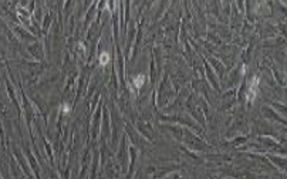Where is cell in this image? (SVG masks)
Masks as SVG:
<instances>
[{
  "mask_svg": "<svg viewBox=\"0 0 287 179\" xmlns=\"http://www.w3.org/2000/svg\"><path fill=\"white\" fill-rule=\"evenodd\" d=\"M144 83H145V76L144 74H138L137 77H134V85L137 88H141L144 85Z\"/></svg>",
  "mask_w": 287,
  "mask_h": 179,
  "instance_id": "6da1fadb",
  "label": "cell"
},
{
  "mask_svg": "<svg viewBox=\"0 0 287 179\" xmlns=\"http://www.w3.org/2000/svg\"><path fill=\"white\" fill-rule=\"evenodd\" d=\"M108 61H110V54L107 51L101 53V54H100V64H101V66H105V64H108Z\"/></svg>",
  "mask_w": 287,
  "mask_h": 179,
  "instance_id": "7a4b0ae2",
  "label": "cell"
},
{
  "mask_svg": "<svg viewBox=\"0 0 287 179\" xmlns=\"http://www.w3.org/2000/svg\"><path fill=\"white\" fill-rule=\"evenodd\" d=\"M63 111H64V112H70V107L67 104H63Z\"/></svg>",
  "mask_w": 287,
  "mask_h": 179,
  "instance_id": "3957f363",
  "label": "cell"
}]
</instances>
